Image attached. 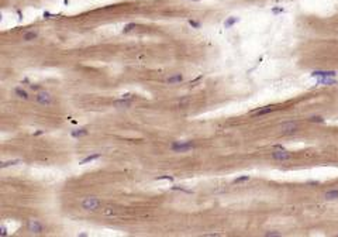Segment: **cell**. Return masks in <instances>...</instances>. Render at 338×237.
I'll list each match as a JSON object with an SVG mask.
<instances>
[{"instance_id":"6da1fadb","label":"cell","mask_w":338,"mask_h":237,"mask_svg":"<svg viewBox=\"0 0 338 237\" xmlns=\"http://www.w3.org/2000/svg\"><path fill=\"white\" fill-rule=\"evenodd\" d=\"M102 206V202L96 198H85L82 200V208L87 212H96Z\"/></svg>"},{"instance_id":"7a4b0ae2","label":"cell","mask_w":338,"mask_h":237,"mask_svg":"<svg viewBox=\"0 0 338 237\" xmlns=\"http://www.w3.org/2000/svg\"><path fill=\"white\" fill-rule=\"evenodd\" d=\"M193 148L194 146L192 143H189V141H175V143H172L171 146V150L175 151V152H186V151H190Z\"/></svg>"},{"instance_id":"3957f363","label":"cell","mask_w":338,"mask_h":237,"mask_svg":"<svg viewBox=\"0 0 338 237\" xmlns=\"http://www.w3.org/2000/svg\"><path fill=\"white\" fill-rule=\"evenodd\" d=\"M35 100L41 106H49V105H52V96L49 95L48 92H38L37 96H35Z\"/></svg>"},{"instance_id":"277c9868","label":"cell","mask_w":338,"mask_h":237,"mask_svg":"<svg viewBox=\"0 0 338 237\" xmlns=\"http://www.w3.org/2000/svg\"><path fill=\"white\" fill-rule=\"evenodd\" d=\"M27 229L31 234H41L44 232L43 223H40L38 220H30L27 224Z\"/></svg>"},{"instance_id":"5b68a950","label":"cell","mask_w":338,"mask_h":237,"mask_svg":"<svg viewBox=\"0 0 338 237\" xmlns=\"http://www.w3.org/2000/svg\"><path fill=\"white\" fill-rule=\"evenodd\" d=\"M299 130V126L297 123H293V121H287V123H283L280 126V133L282 134H293Z\"/></svg>"},{"instance_id":"8992f818","label":"cell","mask_w":338,"mask_h":237,"mask_svg":"<svg viewBox=\"0 0 338 237\" xmlns=\"http://www.w3.org/2000/svg\"><path fill=\"white\" fill-rule=\"evenodd\" d=\"M272 158H273V160H276V161H287V160H290V158H292V154L282 148V150L273 151V152H272Z\"/></svg>"},{"instance_id":"52a82bcc","label":"cell","mask_w":338,"mask_h":237,"mask_svg":"<svg viewBox=\"0 0 338 237\" xmlns=\"http://www.w3.org/2000/svg\"><path fill=\"white\" fill-rule=\"evenodd\" d=\"M114 106L117 109H128L131 105H133V100L131 99H120V100H116V102L113 103Z\"/></svg>"},{"instance_id":"ba28073f","label":"cell","mask_w":338,"mask_h":237,"mask_svg":"<svg viewBox=\"0 0 338 237\" xmlns=\"http://www.w3.org/2000/svg\"><path fill=\"white\" fill-rule=\"evenodd\" d=\"M337 74L334 72V71H314L313 74H311V76H314V78H326V76H335Z\"/></svg>"},{"instance_id":"9c48e42d","label":"cell","mask_w":338,"mask_h":237,"mask_svg":"<svg viewBox=\"0 0 338 237\" xmlns=\"http://www.w3.org/2000/svg\"><path fill=\"white\" fill-rule=\"evenodd\" d=\"M317 83H318V85H335L337 81L334 79L333 76H326V78H318V79H317Z\"/></svg>"},{"instance_id":"30bf717a","label":"cell","mask_w":338,"mask_h":237,"mask_svg":"<svg viewBox=\"0 0 338 237\" xmlns=\"http://www.w3.org/2000/svg\"><path fill=\"white\" fill-rule=\"evenodd\" d=\"M183 81V76L180 74H175V75L169 76L166 79V83L168 85H175V83H180Z\"/></svg>"},{"instance_id":"8fae6325","label":"cell","mask_w":338,"mask_h":237,"mask_svg":"<svg viewBox=\"0 0 338 237\" xmlns=\"http://www.w3.org/2000/svg\"><path fill=\"white\" fill-rule=\"evenodd\" d=\"M324 198H326L327 200H335V199H338V189H331V191L326 192Z\"/></svg>"},{"instance_id":"7c38bea8","label":"cell","mask_w":338,"mask_h":237,"mask_svg":"<svg viewBox=\"0 0 338 237\" xmlns=\"http://www.w3.org/2000/svg\"><path fill=\"white\" fill-rule=\"evenodd\" d=\"M14 93H16L17 96L20 97V99H24V100H28V93L23 88H16L14 89Z\"/></svg>"},{"instance_id":"4fadbf2b","label":"cell","mask_w":338,"mask_h":237,"mask_svg":"<svg viewBox=\"0 0 338 237\" xmlns=\"http://www.w3.org/2000/svg\"><path fill=\"white\" fill-rule=\"evenodd\" d=\"M273 110L275 109L272 106H268V107H265V109H259L257 112H254V116H263V114H268L271 112H273Z\"/></svg>"},{"instance_id":"5bb4252c","label":"cell","mask_w":338,"mask_h":237,"mask_svg":"<svg viewBox=\"0 0 338 237\" xmlns=\"http://www.w3.org/2000/svg\"><path fill=\"white\" fill-rule=\"evenodd\" d=\"M21 160H10V161H4V162H1V165H0V168L1 169H4V168L7 167H10V165H18V164H21Z\"/></svg>"},{"instance_id":"9a60e30c","label":"cell","mask_w":338,"mask_h":237,"mask_svg":"<svg viewBox=\"0 0 338 237\" xmlns=\"http://www.w3.org/2000/svg\"><path fill=\"white\" fill-rule=\"evenodd\" d=\"M87 129L86 127H83V129H79V130H73L70 134H72V137H83V135H87Z\"/></svg>"},{"instance_id":"2e32d148","label":"cell","mask_w":338,"mask_h":237,"mask_svg":"<svg viewBox=\"0 0 338 237\" xmlns=\"http://www.w3.org/2000/svg\"><path fill=\"white\" fill-rule=\"evenodd\" d=\"M237 23H238V17H228V18L224 21V27L231 28L234 24H237Z\"/></svg>"},{"instance_id":"e0dca14e","label":"cell","mask_w":338,"mask_h":237,"mask_svg":"<svg viewBox=\"0 0 338 237\" xmlns=\"http://www.w3.org/2000/svg\"><path fill=\"white\" fill-rule=\"evenodd\" d=\"M37 37H38V34L35 31H27L23 35V40L24 41H32V40H35Z\"/></svg>"},{"instance_id":"ac0fdd59","label":"cell","mask_w":338,"mask_h":237,"mask_svg":"<svg viewBox=\"0 0 338 237\" xmlns=\"http://www.w3.org/2000/svg\"><path fill=\"white\" fill-rule=\"evenodd\" d=\"M102 157V154H93V155H87L85 157L83 160L81 161V164L83 165V164H87V162H92V161H95V160H97V158H100Z\"/></svg>"},{"instance_id":"d6986e66","label":"cell","mask_w":338,"mask_h":237,"mask_svg":"<svg viewBox=\"0 0 338 237\" xmlns=\"http://www.w3.org/2000/svg\"><path fill=\"white\" fill-rule=\"evenodd\" d=\"M249 181V175H242V177H238L234 179V183H242V182H247Z\"/></svg>"},{"instance_id":"ffe728a7","label":"cell","mask_w":338,"mask_h":237,"mask_svg":"<svg viewBox=\"0 0 338 237\" xmlns=\"http://www.w3.org/2000/svg\"><path fill=\"white\" fill-rule=\"evenodd\" d=\"M309 121H311V123H324V118L321 116H311L309 118Z\"/></svg>"},{"instance_id":"44dd1931","label":"cell","mask_w":338,"mask_h":237,"mask_svg":"<svg viewBox=\"0 0 338 237\" xmlns=\"http://www.w3.org/2000/svg\"><path fill=\"white\" fill-rule=\"evenodd\" d=\"M135 27H137V26H135V23H130V24H127V26H124L123 32H130V31H133V30H134Z\"/></svg>"},{"instance_id":"7402d4cb","label":"cell","mask_w":338,"mask_h":237,"mask_svg":"<svg viewBox=\"0 0 338 237\" xmlns=\"http://www.w3.org/2000/svg\"><path fill=\"white\" fill-rule=\"evenodd\" d=\"M188 23H189V26H192L193 28H200V27H202V24H200L199 21H196V20H189Z\"/></svg>"},{"instance_id":"603a6c76","label":"cell","mask_w":338,"mask_h":237,"mask_svg":"<svg viewBox=\"0 0 338 237\" xmlns=\"http://www.w3.org/2000/svg\"><path fill=\"white\" fill-rule=\"evenodd\" d=\"M172 189H173V191H182V192H186V194H193L192 191L185 189V188H182V186H172Z\"/></svg>"},{"instance_id":"cb8c5ba5","label":"cell","mask_w":338,"mask_h":237,"mask_svg":"<svg viewBox=\"0 0 338 237\" xmlns=\"http://www.w3.org/2000/svg\"><path fill=\"white\" fill-rule=\"evenodd\" d=\"M162 179H165V181H173V177H169V175H162V177H156V181H162Z\"/></svg>"},{"instance_id":"d4e9b609","label":"cell","mask_w":338,"mask_h":237,"mask_svg":"<svg viewBox=\"0 0 338 237\" xmlns=\"http://www.w3.org/2000/svg\"><path fill=\"white\" fill-rule=\"evenodd\" d=\"M265 236H266V237H280L282 234H280V233H278V232H269V233H266Z\"/></svg>"},{"instance_id":"484cf974","label":"cell","mask_w":338,"mask_h":237,"mask_svg":"<svg viewBox=\"0 0 338 237\" xmlns=\"http://www.w3.org/2000/svg\"><path fill=\"white\" fill-rule=\"evenodd\" d=\"M272 11H273L275 14H276V13H282V11H283V9H276V7H275V9H273Z\"/></svg>"},{"instance_id":"4316f807","label":"cell","mask_w":338,"mask_h":237,"mask_svg":"<svg viewBox=\"0 0 338 237\" xmlns=\"http://www.w3.org/2000/svg\"><path fill=\"white\" fill-rule=\"evenodd\" d=\"M6 234H7V230H6V227L3 226L1 227V236H6Z\"/></svg>"},{"instance_id":"83f0119b","label":"cell","mask_w":338,"mask_h":237,"mask_svg":"<svg viewBox=\"0 0 338 237\" xmlns=\"http://www.w3.org/2000/svg\"><path fill=\"white\" fill-rule=\"evenodd\" d=\"M31 89H38V85H31Z\"/></svg>"}]
</instances>
